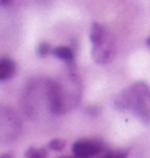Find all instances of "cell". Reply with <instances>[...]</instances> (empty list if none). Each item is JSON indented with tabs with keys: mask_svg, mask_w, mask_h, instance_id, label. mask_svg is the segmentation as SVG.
Masks as SVG:
<instances>
[{
	"mask_svg": "<svg viewBox=\"0 0 150 158\" xmlns=\"http://www.w3.org/2000/svg\"><path fill=\"white\" fill-rule=\"evenodd\" d=\"M63 147H65V140H61V139H53V140H50V143H48V148L55 150V152L63 150Z\"/></svg>",
	"mask_w": 150,
	"mask_h": 158,
	"instance_id": "cell-10",
	"label": "cell"
},
{
	"mask_svg": "<svg viewBox=\"0 0 150 158\" xmlns=\"http://www.w3.org/2000/svg\"><path fill=\"white\" fill-rule=\"evenodd\" d=\"M26 156H29V158H44V156H47V152L42 150V148H27Z\"/></svg>",
	"mask_w": 150,
	"mask_h": 158,
	"instance_id": "cell-9",
	"label": "cell"
},
{
	"mask_svg": "<svg viewBox=\"0 0 150 158\" xmlns=\"http://www.w3.org/2000/svg\"><path fill=\"white\" fill-rule=\"evenodd\" d=\"M50 52H52V48H50V45L47 44V42H42V44H39V47H37V55H39V56H47Z\"/></svg>",
	"mask_w": 150,
	"mask_h": 158,
	"instance_id": "cell-11",
	"label": "cell"
},
{
	"mask_svg": "<svg viewBox=\"0 0 150 158\" xmlns=\"http://www.w3.org/2000/svg\"><path fill=\"white\" fill-rule=\"evenodd\" d=\"M11 0H0V5H8Z\"/></svg>",
	"mask_w": 150,
	"mask_h": 158,
	"instance_id": "cell-12",
	"label": "cell"
},
{
	"mask_svg": "<svg viewBox=\"0 0 150 158\" xmlns=\"http://www.w3.org/2000/svg\"><path fill=\"white\" fill-rule=\"evenodd\" d=\"M21 132V123L13 110L0 108V142L15 140Z\"/></svg>",
	"mask_w": 150,
	"mask_h": 158,
	"instance_id": "cell-5",
	"label": "cell"
},
{
	"mask_svg": "<svg viewBox=\"0 0 150 158\" xmlns=\"http://www.w3.org/2000/svg\"><path fill=\"white\" fill-rule=\"evenodd\" d=\"M53 55L56 56V58H60V60H63L65 63H73L74 61V52L71 50V47H68V45H60V47H55L53 50Z\"/></svg>",
	"mask_w": 150,
	"mask_h": 158,
	"instance_id": "cell-8",
	"label": "cell"
},
{
	"mask_svg": "<svg viewBox=\"0 0 150 158\" xmlns=\"http://www.w3.org/2000/svg\"><path fill=\"white\" fill-rule=\"evenodd\" d=\"M147 45H148V48H150V37H148V40H147Z\"/></svg>",
	"mask_w": 150,
	"mask_h": 158,
	"instance_id": "cell-13",
	"label": "cell"
},
{
	"mask_svg": "<svg viewBox=\"0 0 150 158\" xmlns=\"http://www.w3.org/2000/svg\"><path fill=\"white\" fill-rule=\"evenodd\" d=\"M23 106L32 119H39L42 114H53L52 95H50V79L37 77L27 84L23 94Z\"/></svg>",
	"mask_w": 150,
	"mask_h": 158,
	"instance_id": "cell-3",
	"label": "cell"
},
{
	"mask_svg": "<svg viewBox=\"0 0 150 158\" xmlns=\"http://www.w3.org/2000/svg\"><path fill=\"white\" fill-rule=\"evenodd\" d=\"M52 113L63 114L77 106L82 95L81 81L74 73H66L60 79H50Z\"/></svg>",
	"mask_w": 150,
	"mask_h": 158,
	"instance_id": "cell-1",
	"label": "cell"
},
{
	"mask_svg": "<svg viewBox=\"0 0 150 158\" xmlns=\"http://www.w3.org/2000/svg\"><path fill=\"white\" fill-rule=\"evenodd\" d=\"M115 108L131 111L144 124H150V85L145 82L131 84L115 98Z\"/></svg>",
	"mask_w": 150,
	"mask_h": 158,
	"instance_id": "cell-2",
	"label": "cell"
},
{
	"mask_svg": "<svg viewBox=\"0 0 150 158\" xmlns=\"http://www.w3.org/2000/svg\"><path fill=\"white\" fill-rule=\"evenodd\" d=\"M102 152V143L97 140H77L73 143V153L79 158L97 156Z\"/></svg>",
	"mask_w": 150,
	"mask_h": 158,
	"instance_id": "cell-6",
	"label": "cell"
},
{
	"mask_svg": "<svg viewBox=\"0 0 150 158\" xmlns=\"http://www.w3.org/2000/svg\"><path fill=\"white\" fill-rule=\"evenodd\" d=\"M90 44H92V58L98 64H105L111 60L115 52V42L110 32L102 24L94 23L90 26Z\"/></svg>",
	"mask_w": 150,
	"mask_h": 158,
	"instance_id": "cell-4",
	"label": "cell"
},
{
	"mask_svg": "<svg viewBox=\"0 0 150 158\" xmlns=\"http://www.w3.org/2000/svg\"><path fill=\"white\" fill-rule=\"evenodd\" d=\"M16 74V63L11 58L2 56L0 58V81H10Z\"/></svg>",
	"mask_w": 150,
	"mask_h": 158,
	"instance_id": "cell-7",
	"label": "cell"
}]
</instances>
